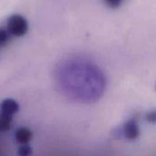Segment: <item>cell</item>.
Segmentation results:
<instances>
[{
	"mask_svg": "<svg viewBox=\"0 0 156 156\" xmlns=\"http://www.w3.org/2000/svg\"><path fill=\"white\" fill-rule=\"evenodd\" d=\"M55 77L61 91L77 101H90L99 96L105 85L99 66L84 57H69L59 62Z\"/></svg>",
	"mask_w": 156,
	"mask_h": 156,
	"instance_id": "obj_1",
	"label": "cell"
},
{
	"mask_svg": "<svg viewBox=\"0 0 156 156\" xmlns=\"http://www.w3.org/2000/svg\"><path fill=\"white\" fill-rule=\"evenodd\" d=\"M28 31V21L21 15L10 16L5 23L0 26V51L14 38L25 36Z\"/></svg>",
	"mask_w": 156,
	"mask_h": 156,
	"instance_id": "obj_2",
	"label": "cell"
},
{
	"mask_svg": "<svg viewBox=\"0 0 156 156\" xmlns=\"http://www.w3.org/2000/svg\"><path fill=\"white\" fill-rule=\"evenodd\" d=\"M18 111L19 105L16 101L6 99L2 101L0 105V132L9 130L12 119Z\"/></svg>",
	"mask_w": 156,
	"mask_h": 156,
	"instance_id": "obj_3",
	"label": "cell"
},
{
	"mask_svg": "<svg viewBox=\"0 0 156 156\" xmlns=\"http://www.w3.org/2000/svg\"><path fill=\"white\" fill-rule=\"evenodd\" d=\"M31 138H32V133L27 128H24V127L19 128L15 133V139L21 145L27 144V143L31 140Z\"/></svg>",
	"mask_w": 156,
	"mask_h": 156,
	"instance_id": "obj_4",
	"label": "cell"
},
{
	"mask_svg": "<svg viewBox=\"0 0 156 156\" xmlns=\"http://www.w3.org/2000/svg\"><path fill=\"white\" fill-rule=\"evenodd\" d=\"M17 154L18 156H30L32 154V149L27 144H23L20 145Z\"/></svg>",
	"mask_w": 156,
	"mask_h": 156,
	"instance_id": "obj_5",
	"label": "cell"
},
{
	"mask_svg": "<svg viewBox=\"0 0 156 156\" xmlns=\"http://www.w3.org/2000/svg\"><path fill=\"white\" fill-rule=\"evenodd\" d=\"M104 3L111 7H118L122 5L124 0H103Z\"/></svg>",
	"mask_w": 156,
	"mask_h": 156,
	"instance_id": "obj_6",
	"label": "cell"
}]
</instances>
